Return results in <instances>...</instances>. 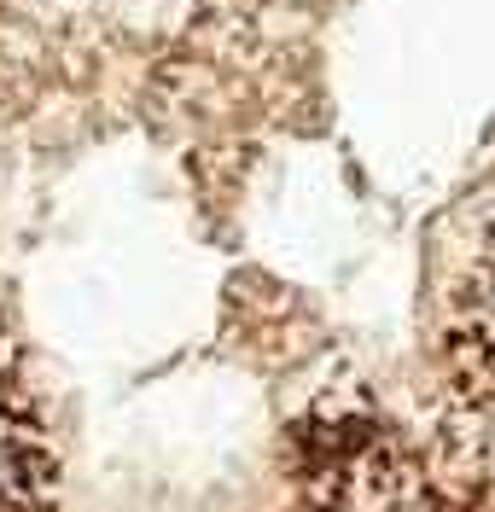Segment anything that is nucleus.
Wrapping results in <instances>:
<instances>
[{
	"label": "nucleus",
	"instance_id": "nucleus-1",
	"mask_svg": "<svg viewBox=\"0 0 495 512\" xmlns=\"http://www.w3.org/2000/svg\"><path fill=\"white\" fill-rule=\"evenodd\" d=\"M437 291L461 350L495 361V192L472 198L437 245Z\"/></svg>",
	"mask_w": 495,
	"mask_h": 512
}]
</instances>
